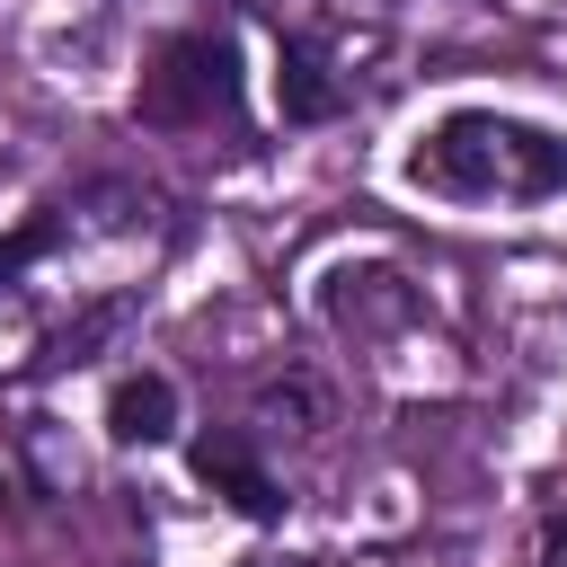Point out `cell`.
<instances>
[{"mask_svg": "<svg viewBox=\"0 0 567 567\" xmlns=\"http://www.w3.org/2000/svg\"><path fill=\"white\" fill-rule=\"evenodd\" d=\"M275 106H284V124H328V115L346 106V89H337V71H328V53H319L310 35H292V44H284Z\"/></svg>", "mask_w": 567, "mask_h": 567, "instance_id": "cell-5", "label": "cell"}, {"mask_svg": "<svg viewBox=\"0 0 567 567\" xmlns=\"http://www.w3.org/2000/svg\"><path fill=\"white\" fill-rule=\"evenodd\" d=\"M106 434L115 443H168L177 434V381L168 372H124L106 390Z\"/></svg>", "mask_w": 567, "mask_h": 567, "instance_id": "cell-4", "label": "cell"}, {"mask_svg": "<svg viewBox=\"0 0 567 567\" xmlns=\"http://www.w3.org/2000/svg\"><path fill=\"white\" fill-rule=\"evenodd\" d=\"M408 177L434 186V195H496V186L505 195H549L567 177V151L532 124H505V115H452L408 159Z\"/></svg>", "mask_w": 567, "mask_h": 567, "instance_id": "cell-1", "label": "cell"}, {"mask_svg": "<svg viewBox=\"0 0 567 567\" xmlns=\"http://www.w3.org/2000/svg\"><path fill=\"white\" fill-rule=\"evenodd\" d=\"M44 248H53V221H27L18 239H0V284H9V275H18L27 257H44Z\"/></svg>", "mask_w": 567, "mask_h": 567, "instance_id": "cell-7", "label": "cell"}, {"mask_svg": "<svg viewBox=\"0 0 567 567\" xmlns=\"http://www.w3.org/2000/svg\"><path fill=\"white\" fill-rule=\"evenodd\" d=\"M540 567H567V514H558V523L540 532Z\"/></svg>", "mask_w": 567, "mask_h": 567, "instance_id": "cell-8", "label": "cell"}, {"mask_svg": "<svg viewBox=\"0 0 567 567\" xmlns=\"http://www.w3.org/2000/svg\"><path fill=\"white\" fill-rule=\"evenodd\" d=\"M195 478H204L213 496H230L248 523H275V514H284V487H275V470L257 461L248 434H204V443H195Z\"/></svg>", "mask_w": 567, "mask_h": 567, "instance_id": "cell-3", "label": "cell"}, {"mask_svg": "<svg viewBox=\"0 0 567 567\" xmlns=\"http://www.w3.org/2000/svg\"><path fill=\"white\" fill-rule=\"evenodd\" d=\"M257 416L266 425H292V434H319L328 425V399L310 381H275V390H257Z\"/></svg>", "mask_w": 567, "mask_h": 567, "instance_id": "cell-6", "label": "cell"}, {"mask_svg": "<svg viewBox=\"0 0 567 567\" xmlns=\"http://www.w3.org/2000/svg\"><path fill=\"white\" fill-rule=\"evenodd\" d=\"M230 106H239V44L230 35H168L159 62L142 71V97H133V115L159 124V133L213 124Z\"/></svg>", "mask_w": 567, "mask_h": 567, "instance_id": "cell-2", "label": "cell"}]
</instances>
